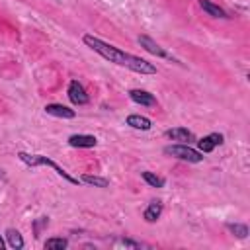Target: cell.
Instances as JSON below:
<instances>
[{"mask_svg":"<svg viewBox=\"0 0 250 250\" xmlns=\"http://www.w3.org/2000/svg\"><path fill=\"white\" fill-rule=\"evenodd\" d=\"M82 41L94 53H98L100 57H104L105 61H109V62H113L117 66H125V68H129V70H133L137 74H156V66L152 62H148V61H145V59H141L137 55L125 53L119 47H115L111 43H105V41H102L100 37H96L92 33H86L82 37Z\"/></svg>","mask_w":250,"mask_h":250,"instance_id":"1","label":"cell"},{"mask_svg":"<svg viewBox=\"0 0 250 250\" xmlns=\"http://www.w3.org/2000/svg\"><path fill=\"white\" fill-rule=\"evenodd\" d=\"M18 158L23 162V164H27L29 168H37V166H49V168H53L55 172H57V176H61V178H64L68 184H72V186H80V180L78 178H74V176H70L62 166H59L55 160H51L49 156H45V154H31V152H23V150H20L18 152Z\"/></svg>","mask_w":250,"mask_h":250,"instance_id":"2","label":"cell"},{"mask_svg":"<svg viewBox=\"0 0 250 250\" xmlns=\"http://www.w3.org/2000/svg\"><path fill=\"white\" fill-rule=\"evenodd\" d=\"M164 154L172 156V158H178V160H184V162H191V164H197V162L203 160V152H199L197 148H191L186 143L164 146Z\"/></svg>","mask_w":250,"mask_h":250,"instance_id":"3","label":"cell"},{"mask_svg":"<svg viewBox=\"0 0 250 250\" xmlns=\"http://www.w3.org/2000/svg\"><path fill=\"white\" fill-rule=\"evenodd\" d=\"M223 143H225V137H223L221 133H209V135H205L203 139L197 141V150L203 152V154H209V152H213L217 146H221Z\"/></svg>","mask_w":250,"mask_h":250,"instance_id":"4","label":"cell"},{"mask_svg":"<svg viewBox=\"0 0 250 250\" xmlns=\"http://www.w3.org/2000/svg\"><path fill=\"white\" fill-rule=\"evenodd\" d=\"M139 45L145 49V51H148L150 55H154V57H162V59H172V55L164 49V47H160L152 37H148V35H139Z\"/></svg>","mask_w":250,"mask_h":250,"instance_id":"5","label":"cell"},{"mask_svg":"<svg viewBox=\"0 0 250 250\" xmlns=\"http://www.w3.org/2000/svg\"><path fill=\"white\" fill-rule=\"evenodd\" d=\"M68 100H70L74 105H86V104L90 102V98H88L84 86H82L78 80H70V84H68Z\"/></svg>","mask_w":250,"mask_h":250,"instance_id":"6","label":"cell"},{"mask_svg":"<svg viewBox=\"0 0 250 250\" xmlns=\"http://www.w3.org/2000/svg\"><path fill=\"white\" fill-rule=\"evenodd\" d=\"M129 98H131L135 104L145 105V107H154V105L158 104V102H156V98H154L150 92H146V90H139V88L129 90Z\"/></svg>","mask_w":250,"mask_h":250,"instance_id":"7","label":"cell"},{"mask_svg":"<svg viewBox=\"0 0 250 250\" xmlns=\"http://www.w3.org/2000/svg\"><path fill=\"white\" fill-rule=\"evenodd\" d=\"M45 113L53 115V117H61V119H74L76 117V111L62 105V104H47L45 105Z\"/></svg>","mask_w":250,"mask_h":250,"instance_id":"8","label":"cell"},{"mask_svg":"<svg viewBox=\"0 0 250 250\" xmlns=\"http://www.w3.org/2000/svg\"><path fill=\"white\" fill-rule=\"evenodd\" d=\"M68 145L74 148H92L98 145V139L94 135H70L68 137Z\"/></svg>","mask_w":250,"mask_h":250,"instance_id":"9","label":"cell"},{"mask_svg":"<svg viewBox=\"0 0 250 250\" xmlns=\"http://www.w3.org/2000/svg\"><path fill=\"white\" fill-rule=\"evenodd\" d=\"M160 215H162V201H160V199H152V201L146 205V209H145V213H143V219H145L146 223H156V221L160 219Z\"/></svg>","mask_w":250,"mask_h":250,"instance_id":"10","label":"cell"},{"mask_svg":"<svg viewBox=\"0 0 250 250\" xmlns=\"http://www.w3.org/2000/svg\"><path fill=\"white\" fill-rule=\"evenodd\" d=\"M125 123H127L129 127H133V129H139V131H148V129L152 127V121H150L148 117H145V115H139V113L129 115V117L125 119Z\"/></svg>","mask_w":250,"mask_h":250,"instance_id":"11","label":"cell"},{"mask_svg":"<svg viewBox=\"0 0 250 250\" xmlns=\"http://www.w3.org/2000/svg\"><path fill=\"white\" fill-rule=\"evenodd\" d=\"M166 137L172 139V141H180V143H189L193 141V133L186 127H174V129H168L166 131Z\"/></svg>","mask_w":250,"mask_h":250,"instance_id":"12","label":"cell"},{"mask_svg":"<svg viewBox=\"0 0 250 250\" xmlns=\"http://www.w3.org/2000/svg\"><path fill=\"white\" fill-rule=\"evenodd\" d=\"M199 8H201L203 12H207L209 16H213V18H227V12H225L221 6L213 4L211 0H199Z\"/></svg>","mask_w":250,"mask_h":250,"instance_id":"13","label":"cell"},{"mask_svg":"<svg viewBox=\"0 0 250 250\" xmlns=\"http://www.w3.org/2000/svg\"><path fill=\"white\" fill-rule=\"evenodd\" d=\"M80 182L86 184V186H94V188H107V186H109V180H107V178L92 176V174H82V176H80Z\"/></svg>","mask_w":250,"mask_h":250,"instance_id":"14","label":"cell"},{"mask_svg":"<svg viewBox=\"0 0 250 250\" xmlns=\"http://www.w3.org/2000/svg\"><path fill=\"white\" fill-rule=\"evenodd\" d=\"M6 240H8V244L12 246V248H16V250H20V248H23V236L20 234V230H16V229H8L6 230Z\"/></svg>","mask_w":250,"mask_h":250,"instance_id":"15","label":"cell"},{"mask_svg":"<svg viewBox=\"0 0 250 250\" xmlns=\"http://www.w3.org/2000/svg\"><path fill=\"white\" fill-rule=\"evenodd\" d=\"M141 176H143V180H145L148 186H152V188H164V184H166V180H164L162 176H156V174H152V172H148V170L141 172Z\"/></svg>","mask_w":250,"mask_h":250,"instance_id":"16","label":"cell"},{"mask_svg":"<svg viewBox=\"0 0 250 250\" xmlns=\"http://www.w3.org/2000/svg\"><path fill=\"white\" fill-rule=\"evenodd\" d=\"M66 246H68V240L62 236H53L45 240V250H64Z\"/></svg>","mask_w":250,"mask_h":250,"instance_id":"17","label":"cell"},{"mask_svg":"<svg viewBox=\"0 0 250 250\" xmlns=\"http://www.w3.org/2000/svg\"><path fill=\"white\" fill-rule=\"evenodd\" d=\"M227 229H229L234 236H238V238H246V236H248V227L242 225V223H229Z\"/></svg>","mask_w":250,"mask_h":250,"instance_id":"18","label":"cell"},{"mask_svg":"<svg viewBox=\"0 0 250 250\" xmlns=\"http://www.w3.org/2000/svg\"><path fill=\"white\" fill-rule=\"evenodd\" d=\"M119 244H121V246H129V248H141V246H143L141 242H135V240H129V238H121Z\"/></svg>","mask_w":250,"mask_h":250,"instance_id":"19","label":"cell"},{"mask_svg":"<svg viewBox=\"0 0 250 250\" xmlns=\"http://www.w3.org/2000/svg\"><path fill=\"white\" fill-rule=\"evenodd\" d=\"M4 248V240H2V236H0V250Z\"/></svg>","mask_w":250,"mask_h":250,"instance_id":"20","label":"cell"}]
</instances>
